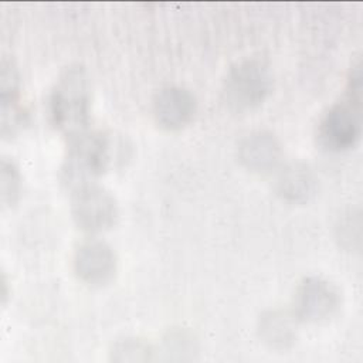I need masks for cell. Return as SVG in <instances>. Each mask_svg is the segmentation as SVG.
<instances>
[{
  "label": "cell",
  "mask_w": 363,
  "mask_h": 363,
  "mask_svg": "<svg viewBox=\"0 0 363 363\" xmlns=\"http://www.w3.org/2000/svg\"><path fill=\"white\" fill-rule=\"evenodd\" d=\"M91 92L88 77L81 67L68 68L50 96V116L54 126L69 140L88 132Z\"/></svg>",
  "instance_id": "1"
},
{
  "label": "cell",
  "mask_w": 363,
  "mask_h": 363,
  "mask_svg": "<svg viewBox=\"0 0 363 363\" xmlns=\"http://www.w3.org/2000/svg\"><path fill=\"white\" fill-rule=\"evenodd\" d=\"M111 162L109 138L99 132H85L69 140L68 156L62 166V180L74 190L91 184Z\"/></svg>",
  "instance_id": "2"
},
{
  "label": "cell",
  "mask_w": 363,
  "mask_h": 363,
  "mask_svg": "<svg viewBox=\"0 0 363 363\" xmlns=\"http://www.w3.org/2000/svg\"><path fill=\"white\" fill-rule=\"evenodd\" d=\"M272 79L268 68L258 60H245L234 65L224 81V99L238 112L259 106L271 91Z\"/></svg>",
  "instance_id": "3"
},
{
  "label": "cell",
  "mask_w": 363,
  "mask_h": 363,
  "mask_svg": "<svg viewBox=\"0 0 363 363\" xmlns=\"http://www.w3.org/2000/svg\"><path fill=\"white\" fill-rule=\"evenodd\" d=\"M71 211L81 230L101 233L115 224L118 204L109 191L91 183L75 190Z\"/></svg>",
  "instance_id": "4"
},
{
  "label": "cell",
  "mask_w": 363,
  "mask_h": 363,
  "mask_svg": "<svg viewBox=\"0 0 363 363\" xmlns=\"http://www.w3.org/2000/svg\"><path fill=\"white\" fill-rule=\"evenodd\" d=\"M318 138L323 147L333 152L353 147L360 138V102L347 98V102L333 105L320 119Z\"/></svg>",
  "instance_id": "5"
},
{
  "label": "cell",
  "mask_w": 363,
  "mask_h": 363,
  "mask_svg": "<svg viewBox=\"0 0 363 363\" xmlns=\"http://www.w3.org/2000/svg\"><path fill=\"white\" fill-rule=\"evenodd\" d=\"M340 306V294L333 284L323 278L303 279L294 299L295 318L303 322L318 323L335 315Z\"/></svg>",
  "instance_id": "6"
},
{
  "label": "cell",
  "mask_w": 363,
  "mask_h": 363,
  "mask_svg": "<svg viewBox=\"0 0 363 363\" xmlns=\"http://www.w3.org/2000/svg\"><path fill=\"white\" fill-rule=\"evenodd\" d=\"M74 269L78 278L91 286L106 285L116 272L115 252L101 240L85 241L75 251Z\"/></svg>",
  "instance_id": "7"
},
{
  "label": "cell",
  "mask_w": 363,
  "mask_h": 363,
  "mask_svg": "<svg viewBox=\"0 0 363 363\" xmlns=\"http://www.w3.org/2000/svg\"><path fill=\"white\" fill-rule=\"evenodd\" d=\"M152 111L155 121L162 128L176 130L193 119L196 113V98L183 86L169 85L155 95Z\"/></svg>",
  "instance_id": "8"
},
{
  "label": "cell",
  "mask_w": 363,
  "mask_h": 363,
  "mask_svg": "<svg viewBox=\"0 0 363 363\" xmlns=\"http://www.w3.org/2000/svg\"><path fill=\"white\" fill-rule=\"evenodd\" d=\"M238 157L247 169L258 173H267L279 166L282 149L272 133L258 130L247 135L240 142Z\"/></svg>",
  "instance_id": "9"
},
{
  "label": "cell",
  "mask_w": 363,
  "mask_h": 363,
  "mask_svg": "<svg viewBox=\"0 0 363 363\" xmlns=\"http://www.w3.org/2000/svg\"><path fill=\"white\" fill-rule=\"evenodd\" d=\"M275 184L277 193L282 199L292 203H302L313 194L316 180L306 166L292 163L278 172Z\"/></svg>",
  "instance_id": "10"
},
{
  "label": "cell",
  "mask_w": 363,
  "mask_h": 363,
  "mask_svg": "<svg viewBox=\"0 0 363 363\" xmlns=\"http://www.w3.org/2000/svg\"><path fill=\"white\" fill-rule=\"evenodd\" d=\"M259 335L271 347L285 349L295 340V322L286 313L271 311L259 319Z\"/></svg>",
  "instance_id": "11"
},
{
  "label": "cell",
  "mask_w": 363,
  "mask_h": 363,
  "mask_svg": "<svg viewBox=\"0 0 363 363\" xmlns=\"http://www.w3.org/2000/svg\"><path fill=\"white\" fill-rule=\"evenodd\" d=\"M0 180L1 203L4 207H10L17 201L21 190V176L13 160L1 159Z\"/></svg>",
  "instance_id": "12"
},
{
  "label": "cell",
  "mask_w": 363,
  "mask_h": 363,
  "mask_svg": "<svg viewBox=\"0 0 363 363\" xmlns=\"http://www.w3.org/2000/svg\"><path fill=\"white\" fill-rule=\"evenodd\" d=\"M150 347L138 339H125L115 345L112 350V359L119 362L128 360H147L150 354Z\"/></svg>",
  "instance_id": "13"
}]
</instances>
